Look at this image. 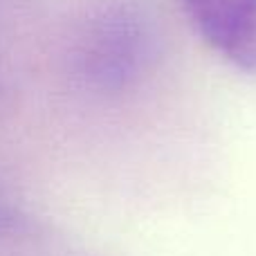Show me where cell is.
Here are the masks:
<instances>
[{
	"instance_id": "cell-1",
	"label": "cell",
	"mask_w": 256,
	"mask_h": 256,
	"mask_svg": "<svg viewBox=\"0 0 256 256\" xmlns=\"http://www.w3.org/2000/svg\"><path fill=\"white\" fill-rule=\"evenodd\" d=\"M182 7L218 56L256 74V0H182Z\"/></svg>"
}]
</instances>
